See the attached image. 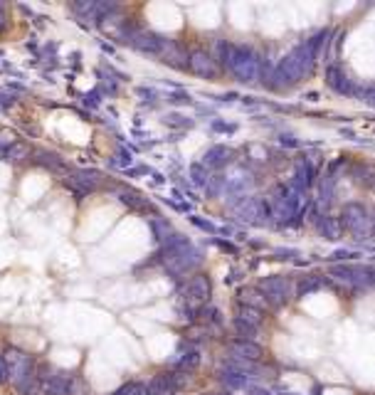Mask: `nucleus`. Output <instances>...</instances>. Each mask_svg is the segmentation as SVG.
Returning a JSON list of instances; mask_svg holds the SVG:
<instances>
[{"instance_id":"1","label":"nucleus","mask_w":375,"mask_h":395,"mask_svg":"<svg viewBox=\"0 0 375 395\" xmlns=\"http://www.w3.org/2000/svg\"><path fill=\"white\" fill-rule=\"evenodd\" d=\"M8 370V381L18 388H25V383L30 381V368H32V361L27 353L18 351V348H8L5 358H3Z\"/></svg>"},{"instance_id":"5","label":"nucleus","mask_w":375,"mask_h":395,"mask_svg":"<svg viewBox=\"0 0 375 395\" xmlns=\"http://www.w3.org/2000/svg\"><path fill=\"white\" fill-rule=\"evenodd\" d=\"M8 381V370H5V363H3V358H0V383Z\"/></svg>"},{"instance_id":"3","label":"nucleus","mask_w":375,"mask_h":395,"mask_svg":"<svg viewBox=\"0 0 375 395\" xmlns=\"http://www.w3.org/2000/svg\"><path fill=\"white\" fill-rule=\"evenodd\" d=\"M111 395H148V385H141V383H129V385H123L119 388L117 393Z\"/></svg>"},{"instance_id":"2","label":"nucleus","mask_w":375,"mask_h":395,"mask_svg":"<svg viewBox=\"0 0 375 395\" xmlns=\"http://www.w3.org/2000/svg\"><path fill=\"white\" fill-rule=\"evenodd\" d=\"M188 294L193 296V299H203V296H208V284H205V279H191V282H188Z\"/></svg>"},{"instance_id":"4","label":"nucleus","mask_w":375,"mask_h":395,"mask_svg":"<svg viewBox=\"0 0 375 395\" xmlns=\"http://www.w3.org/2000/svg\"><path fill=\"white\" fill-rule=\"evenodd\" d=\"M234 351L242 353V356L247 358H257L259 356V348L254 344H245V341H240V344H234Z\"/></svg>"}]
</instances>
